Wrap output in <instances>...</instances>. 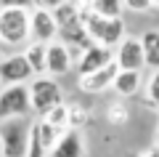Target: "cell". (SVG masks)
Listing matches in <instances>:
<instances>
[{
  "label": "cell",
  "instance_id": "17",
  "mask_svg": "<svg viewBox=\"0 0 159 157\" xmlns=\"http://www.w3.org/2000/svg\"><path fill=\"white\" fill-rule=\"evenodd\" d=\"M90 6L101 19H122V8H125L119 0H90Z\"/></svg>",
  "mask_w": 159,
  "mask_h": 157
},
{
  "label": "cell",
  "instance_id": "14",
  "mask_svg": "<svg viewBox=\"0 0 159 157\" xmlns=\"http://www.w3.org/2000/svg\"><path fill=\"white\" fill-rule=\"evenodd\" d=\"M141 37V45H143V56H146V67L157 72L159 69V29H146Z\"/></svg>",
  "mask_w": 159,
  "mask_h": 157
},
{
  "label": "cell",
  "instance_id": "6",
  "mask_svg": "<svg viewBox=\"0 0 159 157\" xmlns=\"http://www.w3.org/2000/svg\"><path fill=\"white\" fill-rule=\"evenodd\" d=\"M32 112L29 104V85H11L0 91V120L27 117Z\"/></svg>",
  "mask_w": 159,
  "mask_h": 157
},
{
  "label": "cell",
  "instance_id": "4",
  "mask_svg": "<svg viewBox=\"0 0 159 157\" xmlns=\"http://www.w3.org/2000/svg\"><path fill=\"white\" fill-rule=\"evenodd\" d=\"M0 141H3V157H27L29 123H24V117L0 120Z\"/></svg>",
  "mask_w": 159,
  "mask_h": 157
},
{
  "label": "cell",
  "instance_id": "20",
  "mask_svg": "<svg viewBox=\"0 0 159 157\" xmlns=\"http://www.w3.org/2000/svg\"><path fill=\"white\" fill-rule=\"evenodd\" d=\"M106 120L111 125H125L127 120H130V112H127V107L122 104V101H111L106 109Z\"/></svg>",
  "mask_w": 159,
  "mask_h": 157
},
{
  "label": "cell",
  "instance_id": "25",
  "mask_svg": "<svg viewBox=\"0 0 159 157\" xmlns=\"http://www.w3.org/2000/svg\"><path fill=\"white\" fill-rule=\"evenodd\" d=\"M157 146H159V133H157Z\"/></svg>",
  "mask_w": 159,
  "mask_h": 157
},
{
  "label": "cell",
  "instance_id": "18",
  "mask_svg": "<svg viewBox=\"0 0 159 157\" xmlns=\"http://www.w3.org/2000/svg\"><path fill=\"white\" fill-rule=\"evenodd\" d=\"M43 120H45L48 125H53L56 130L66 133V130H69V104H66V101H64V104H58V107L51 109V112H48Z\"/></svg>",
  "mask_w": 159,
  "mask_h": 157
},
{
  "label": "cell",
  "instance_id": "8",
  "mask_svg": "<svg viewBox=\"0 0 159 157\" xmlns=\"http://www.w3.org/2000/svg\"><path fill=\"white\" fill-rule=\"evenodd\" d=\"M114 64L119 67V72H141V69L146 67V56H143L141 37L127 35V37L114 48Z\"/></svg>",
  "mask_w": 159,
  "mask_h": 157
},
{
  "label": "cell",
  "instance_id": "7",
  "mask_svg": "<svg viewBox=\"0 0 159 157\" xmlns=\"http://www.w3.org/2000/svg\"><path fill=\"white\" fill-rule=\"evenodd\" d=\"M29 24H32V43H43L51 45L58 40V24L53 19L51 6H32L29 11Z\"/></svg>",
  "mask_w": 159,
  "mask_h": 157
},
{
  "label": "cell",
  "instance_id": "19",
  "mask_svg": "<svg viewBox=\"0 0 159 157\" xmlns=\"http://www.w3.org/2000/svg\"><path fill=\"white\" fill-rule=\"evenodd\" d=\"M88 120H90V115H88V107H82V104H69V130H82L88 125Z\"/></svg>",
  "mask_w": 159,
  "mask_h": 157
},
{
  "label": "cell",
  "instance_id": "15",
  "mask_svg": "<svg viewBox=\"0 0 159 157\" xmlns=\"http://www.w3.org/2000/svg\"><path fill=\"white\" fill-rule=\"evenodd\" d=\"M114 91L119 99H130L141 91V72H119L114 80Z\"/></svg>",
  "mask_w": 159,
  "mask_h": 157
},
{
  "label": "cell",
  "instance_id": "10",
  "mask_svg": "<svg viewBox=\"0 0 159 157\" xmlns=\"http://www.w3.org/2000/svg\"><path fill=\"white\" fill-rule=\"evenodd\" d=\"M117 75H119V67L111 61L109 67L98 69V72L88 75V77H77V85H80V91H82V93H93V96H96V93H103V91L114 88Z\"/></svg>",
  "mask_w": 159,
  "mask_h": 157
},
{
  "label": "cell",
  "instance_id": "11",
  "mask_svg": "<svg viewBox=\"0 0 159 157\" xmlns=\"http://www.w3.org/2000/svg\"><path fill=\"white\" fill-rule=\"evenodd\" d=\"M72 69V48L64 45L61 40L48 45V77H64Z\"/></svg>",
  "mask_w": 159,
  "mask_h": 157
},
{
  "label": "cell",
  "instance_id": "2",
  "mask_svg": "<svg viewBox=\"0 0 159 157\" xmlns=\"http://www.w3.org/2000/svg\"><path fill=\"white\" fill-rule=\"evenodd\" d=\"M48 6H51L53 19L58 24V40L64 45L77 48L80 53L88 51L90 45H96L88 37V32L82 29V24H80V6L77 3H48Z\"/></svg>",
  "mask_w": 159,
  "mask_h": 157
},
{
  "label": "cell",
  "instance_id": "24",
  "mask_svg": "<svg viewBox=\"0 0 159 157\" xmlns=\"http://www.w3.org/2000/svg\"><path fill=\"white\" fill-rule=\"evenodd\" d=\"M0 157H3V141H0Z\"/></svg>",
  "mask_w": 159,
  "mask_h": 157
},
{
  "label": "cell",
  "instance_id": "3",
  "mask_svg": "<svg viewBox=\"0 0 159 157\" xmlns=\"http://www.w3.org/2000/svg\"><path fill=\"white\" fill-rule=\"evenodd\" d=\"M29 104H32V112L37 117H45L51 109H56L58 104H64V91L58 85V80L48 77H34L29 83Z\"/></svg>",
  "mask_w": 159,
  "mask_h": 157
},
{
  "label": "cell",
  "instance_id": "22",
  "mask_svg": "<svg viewBox=\"0 0 159 157\" xmlns=\"http://www.w3.org/2000/svg\"><path fill=\"white\" fill-rule=\"evenodd\" d=\"M122 6L127 8V11H135V13H143V11H148V8H154V3L151 0H125Z\"/></svg>",
  "mask_w": 159,
  "mask_h": 157
},
{
  "label": "cell",
  "instance_id": "26",
  "mask_svg": "<svg viewBox=\"0 0 159 157\" xmlns=\"http://www.w3.org/2000/svg\"><path fill=\"white\" fill-rule=\"evenodd\" d=\"M154 8H159V3H154Z\"/></svg>",
  "mask_w": 159,
  "mask_h": 157
},
{
  "label": "cell",
  "instance_id": "5",
  "mask_svg": "<svg viewBox=\"0 0 159 157\" xmlns=\"http://www.w3.org/2000/svg\"><path fill=\"white\" fill-rule=\"evenodd\" d=\"M34 80V72L29 67L24 51H13L8 56L0 59V85L11 88V85H29Z\"/></svg>",
  "mask_w": 159,
  "mask_h": 157
},
{
  "label": "cell",
  "instance_id": "9",
  "mask_svg": "<svg viewBox=\"0 0 159 157\" xmlns=\"http://www.w3.org/2000/svg\"><path fill=\"white\" fill-rule=\"evenodd\" d=\"M114 61V51L103 48V45H90L88 51H82L77 59V75L80 77H88V75L98 72V69L109 67Z\"/></svg>",
  "mask_w": 159,
  "mask_h": 157
},
{
  "label": "cell",
  "instance_id": "1",
  "mask_svg": "<svg viewBox=\"0 0 159 157\" xmlns=\"http://www.w3.org/2000/svg\"><path fill=\"white\" fill-rule=\"evenodd\" d=\"M29 11H32V6H19V3L0 6V48L29 45V40H32Z\"/></svg>",
  "mask_w": 159,
  "mask_h": 157
},
{
  "label": "cell",
  "instance_id": "13",
  "mask_svg": "<svg viewBox=\"0 0 159 157\" xmlns=\"http://www.w3.org/2000/svg\"><path fill=\"white\" fill-rule=\"evenodd\" d=\"M24 56H27V61H29V67H32L34 77L48 75V45H43V43H29L27 48H24Z\"/></svg>",
  "mask_w": 159,
  "mask_h": 157
},
{
  "label": "cell",
  "instance_id": "12",
  "mask_svg": "<svg viewBox=\"0 0 159 157\" xmlns=\"http://www.w3.org/2000/svg\"><path fill=\"white\" fill-rule=\"evenodd\" d=\"M85 155V141L77 130H66V133L58 139V144L51 149L48 157H82Z\"/></svg>",
  "mask_w": 159,
  "mask_h": 157
},
{
  "label": "cell",
  "instance_id": "16",
  "mask_svg": "<svg viewBox=\"0 0 159 157\" xmlns=\"http://www.w3.org/2000/svg\"><path fill=\"white\" fill-rule=\"evenodd\" d=\"M32 128L37 130V136H40V144L45 146V152H48V155H51V149L58 144V139L64 136L61 130H56L53 125H48L43 117H34V120H32Z\"/></svg>",
  "mask_w": 159,
  "mask_h": 157
},
{
  "label": "cell",
  "instance_id": "21",
  "mask_svg": "<svg viewBox=\"0 0 159 157\" xmlns=\"http://www.w3.org/2000/svg\"><path fill=\"white\" fill-rule=\"evenodd\" d=\"M146 101L154 109H159V69L151 72V77H148V83H146Z\"/></svg>",
  "mask_w": 159,
  "mask_h": 157
},
{
  "label": "cell",
  "instance_id": "23",
  "mask_svg": "<svg viewBox=\"0 0 159 157\" xmlns=\"http://www.w3.org/2000/svg\"><path fill=\"white\" fill-rule=\"evenodd\" d=\"M135 157H159V146H148L146 152H141V155H135Z\"/></svg>",
  "mask_w": 159,
  "mask_h": 157
}]
</instances>
